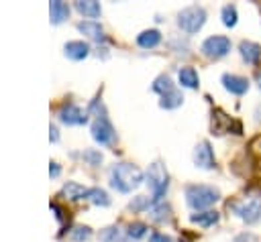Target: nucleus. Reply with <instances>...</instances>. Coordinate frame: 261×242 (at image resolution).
I'll return each instance as SVG.
<instances>
[{
	"label": "nucleus",
	"mask_w": 261,
	"mask_h": 242,
	"mask_svg": "<svg viewBox=\"0 0 261 242\" xmlns=\"http://www.w3.org/2000/svg\"><path fill=\"white\" fill-rule=\"evenodd\" d=\"M59 120L63 122V124H67V126H77V124H84L86 120H88V114L82 110V108H77L73 102H65L61 108H59Z\"/></svg>",
	"instance_id": "1a4fd4ad"
},
{
	"label": "nucleus",
	"mask_w": 261,
	"mask_h": 242,
	"mask_svg": "<svg viewBox=\"0 0 261 242\" xmlns=\"http://www.w3.org/2000/svg\"><path fill=\"white\" fill-rule=\"evenodd\" d=\"M147 185H149V189H151V193H153V195H151L153 205H155V203H161V197L165 195L167 185H169V175H167L163 163L155 161V163L149 165V169H147Z\"/></svg>",
	"instance_id": "7ed1b4c3"
},
{
	"label": "nucleus",
	"mask_w": 261,
	"mask_h": 242,
	"mask_svg": "<svg viewBox=\"0 0 261 242\" xmlns=\"http://www.w3.org/2000/svg\"><path fill=\"white\" fill-rule=\"evenodd\" d=\"M239 53H241L243 61L249 65H259V61H261V45H257L253 41H241Z\"/></svg>",
	"instance_id": "9b49d317"
},
{
	"label": "nucleus",
	"mask_w": 261,
	"mask_h": 242,
	"mask_svg": "<svg viewBox=\"0 0 261 242\" xmlns=\"http://www.w3.org/2000/svg\"><path fill=\"white\" fill-rule=\"evenodd\" d=\"M147 226L143 224V222H133V224H128L126 226V238H143L145 234H147Z\"/></svg>",
	"instance_id": "393cba45"
},
{
	"label": "nucleus",
	"mask_w": 261,
	"mask_h": 242,
	"mask_svg": "<svg viewBox=\"0 0 261 242\" xmlns=\"http://www.w3.org/2000/svg\"><path fill=\"white\" fill-rule=\"evenodd\" d=\"M220 199V191L212 185H188L186 187V201L192 209L204 211Z\"/></svg>",
	"instance_id": "f03ea898"
},
{
	"label": "nucleus",
	"mask_w": 261,
	"mask_h": 242,
	"mask_svg": "<svg viewBox=\"0 0 261 242\" xmlns=\"http://www.w3.org/2000/svg\"><path fill=\"white\" fill-rule=\"evenodd\" d=\"M88 187L75 183V181H67L63 187H61V195H65L69 201H80V199H88Z\"/></svg>",
	"instance_id": "ddd939ff"
},
{
	"label": "nucleus",
	"mask_w": 261,
	"mask_h": 242,
	"mask_svg": "<svg viewBox=\"0 0 261 242\" xmlns=\"http://www.w3.org/2000/svg\"><path fill=\"white\" fill-rule=\"evenodd\" d=\"M75 10H77L82 16H86L88 20H94V18L100 16V12H102L100 2H96V0H77V2H75Z\"/></svg>",
	"instance_id": "2eb2a0df"
},
{
	"label": "nucleus",
	"mask_w": 261,
	"mask_h": 242,
	"mask_svg": "<svg viewBox=\"0 0 261 242\" xmlns=\"http://www.w3.org/2000/svg\"><path fill=\"white\" fill-rule=\"evenodd\" d=\"M49 16H51L53 24H59L69 16V6L61 0H51L49 2Z\"/></svg>",
	"instance_id": "f3484780"
},
{
	"label": "nucleus",
	"mask_w": 261,
	"mask_h": 242,
	"mask_svg": "<svg viewBox=\"0 0 261 242\" xmlns=\"http://www.w3.org/2000/svg\"><path fill=\"white\" fill-rule=\"evenodd\" d=\"M222 85L232 96H243L249 89V79L243 77V75H237V73H224L222 75Z\"/></svg>",
	"instance_id": "9d476101"
},
{
	"label": "nucleus",
	"mask_w": 261,
	"mask_h": 242,
	"mask_svg": "<svg viewBox=\"0 0 261 242\" xmlns=\"http://www.w3.org/2000/svg\"><path fill=\"white\" fill-rule=\"evenodd\" d=\"M177 79H179L181 87H188V89H196L198 83H200L198 71H196L194 67H190V65H186V67H181V69L177 71Z\"/></svg>",
	"instance_id": "dca6fc26"
},
{
	"label": "nucleus",
	"mask_w": 261,
	"mask_h": 242,
	"mask_svg": "<svg viewBox=\"0 0 261 242\" xmlns=\"http://www.w3.org/2000/svg\"><path fill=\"white\" fill-rule=\"evenodd\" d=\"M190 220H192L194 224L202 226V228H210V226L218 224L220 214H218L216 209H204V211H196V214H192Z\"/></svg>",
	"instance_id": "4468645a"
},
{
	"label": "nucleus",
	"mask_w": 261,
	"mask_h": 242,
	"mask_svg": "<svg viewBox=\"0 0 261 242\" xmlns=\"http://www.w3.org/2000/svg\"><path fill=\"white\" fill-rule=\"evenodd\" d=\"M149 242H171V238L165 236V234H161V232H153L149 236Z\"/></svg>",
	"instance_id": "c85d7f7f"
},
{
	"label": "nucleus",
	"mask_w": 261,
	"mask_h": 242,
	"mask_svg": "<svg viewBox=\"0 0 261 242\" xmlns=\"http://www.w3.org/2000/svg\"><path fill=\"white\" fill-rule=\"evenodd\" d=\"M149 218L153 220V222H157V224H163V222H169L171 220V207L167 205V203H155V205H151V209H149Z\"/></svg>",
	"instance_id": "aec40b11"
},
{
	"label": "nucleus",
	"mask_w": 261,
	"mask_h": 242,
	"mask_svg": "<svg viewBox=\"0 0 261 242\" xmlns=\"http://www.w3.org/2000/svg\"><path fill=\"white\" fill-rule=\"evenodd\" d=\"M63 53H65V57H69L73 61H82L84 57H88L90 45L86 41H67L63 45Z\"/></svg>",
	"instance_id": "f8f14e48"
},
{
	"label": "nucleus",
	"mask_w": 261,
	"mask_h": 242,
	"mask_svg": "<svg viewBox=\"0 0 261 242\" xmlns=\"http://www.w3.org/2000/svg\"><path fill=\"white\" fill-rule=\"evenodd\" d=\"M149 205H153V201H151L149 197H145V195H139V197H135V201L128 203V207H130L133 211H141V209H145V207H149Z\"/></svg>",
	"instance_id": "cd10ccee"
},
{
	"label": "nucleus",
	"mask_w": 261,
	"mask_h": 242,
	"mask_svg": "<svg viewBox=\"0 0 261 242\" xmlns=\"http://www.w3.org/2000/svg\"><path fill=\"white\" fill-rule=\"evenodd\" d=\"M194 165L198 169H206V171H210V169L216 167L214 150H212V146H210L208 140H202V142L196 144V148H194Z\"/></svg>",
	"instance_id": "6e6552de"
},
{
	"label": "nucleus",
	"mask_w": 261,
	"mask_h": 242,
	"mask_svg": "<svg viewBox=\"0 0 261 242\" xmlns=\"http://www.w3.org/2000/svg\"><path fill=\"white\" fill-rule=\"evenodd\" d=\"M161 43V33L157 28H147L141 35H137V45L143 49H153Z\"/></svg>",
	"instance_id": "6ab92c4d"
},
{
	"label": "nucleus",
	"mask_w": 261,
	"mask_h": 242,
	"mask_svg": "<svg viewBox=\"0 0 261 242\" xmlns=\"http://www.w3.org/2000/svg\"><path fill=\"white\" fill-rule=\"evenodd\" d=\"M88 199H90L94 205H102V207L110 205V197H108V193H106L102 187H92V189L88 191Z\"/></svg>",
	"instance_id": "5701e85b"
},
{
	"label": "nucleus",
	"mask_w": 261,
	"mask_h": 242,
	"mask_svg": "<svg viewBox=\"0 0 261 242\" xmlns=\"http://www.w3.org/2000/svg\"><path fill=\"white\" fill-rule=\"evenodd\" d=\"M59 173H61L59 165H57V163H51V165H49V175H51V177H59Z\"/></svg>",
	"instance_id": "7c9ffc66"
},
{
	"label": "nucleus",
	"mask_w": 261,
	"mask_h": 242,
	"mask_svg": "<svg viewBox=\"0 0 261 242\" xmlns=\"http://www.w3.org/2000/svg\"><path fill=\"white\" fill-rule=\"evenodd\" d=\"M232 211L247 224H255L261 218V197H245L237 203H232Z\"/></svg>",
	"instance_id": "0eeeda50"
},
{
	"label": "nucleus",
	"mask_w": 261,
	"mask_h": 242,
	"mask_svg": "<svg viewBox=\"0 0 261 242\" xmlns=\"http://www.w3.org/2000/svg\"><path fill=\"white\" fill-rule=\"evenodd\" d=\"M92 138H94L96 142L104 144V146H108V144H112V142L116 140L114 126L110 124L106 112L96 114V118H94V122H92Z\"/></svg>",
	"instance_id": "423d86ee"
},
{
	"label": "nucleus",
	"mask_w": 261,
	"mask_h": 242,
	"mask_svg": "<svg viewBox=\"0 0 261 242\" xmlns=\"http://www.w3.org/2000/svg\"><path fill=\"white\" fill-rule=\"evenodd\" d=\"M206 22V10L204 6H198V4H192V6H186L179 14H177V24L184 33L188 35H194L198 33Z\"/></svg>",
	"instance_id": "20e7f679"
},
{
	"label": "nucleus",
	"mask_w": 261,
	"mask_h": 242,
	"mask_svg": "<svg viewBox=\"0 0 261 242\" xmlns=\"http://www.w3.org/2000/svg\"><path fill=\"white\" fill-rule=\"evenodd\" d=\"M90 236H92V230L88 226H77L71 232V240H75V242H86Z\"/></svg>",
	"instance_id": "a878e982"
},
{
	"label": "nucleus",
	"mask_w": 261,
	"mask_h": 242,
	"mask_svg": "<svg viewBox=\"0 0 261 242\" xmlns=\"http://www.w3.org/2000/svg\"><path fill=\"white\" fill-rule=\"evenodd\" d=\"M116 242H133V240H130V238H124V236H120Z\"/></svg>",
	"instance_id": "2f4dec72"
},
{
	"label": "nucleus",
	"mask_w": 261,
	"mask_h": 242,
	"mask_svg": "<svg viewBox=\"0 0 261 242\" xmlns=\"http://www.w3.org/2000/svg\"><path fill=\"white\" fill-rule=\"evenodd\" d=\"M181 102H184V96H181V92L175 87V89H171L169 94L161 96V100H159V106H161V108H165V110H173V108L181 106Z\"/></svg>",
	"instance_id": "412c9836"
},
{
	"label": "nucleus",
	"mask_w": 261,
	"mask_h": 242,
	"mask_svg": "<svg viewBox=\"0 0 261 242\" xmlns=\"http://www.w3.org/2000/svg\"><path fill=\"white\" fill-rule=\"evenodd\" d=\"M77 28H80V33H84L90 39H96V41L104 39V28L98 20H82V22H77Z\"/></svg>",
	"instance_id": "a211bd4d"
},
{
	"label": "nucleus",
	"mask_w": 261,
	"mask_h": 242,
	"mask_svg": "<svg viewBox=\"0 0 261 242\" xmlns=\"http://www.w3.org/2000/svg\"><path fill=\"white\" fill-rule=\"evenodd\" d=\"M220 16H222V24H224V26H228V28H232V26L237 24V20H239L237 6H234V4H226V6H222Z\"/></svg>",
	"instance_id": "b1692460"
},
{
	"label": "nucleus",
	"mask_w": 261,
	"mask_h": 242,
	"mask_svg": "<svg viewBox=\"0 0 261 242\" xmlns=\"http://www.w3.org/2000/svg\"><path fill=\"white\" fill-rule=\"evenodd\" d=\"M49 140H51V142H57V140H59V132H57V128H55L53 124L49 126Z\"/></svg>",
	"instance_id": "c756f323"
},
{
	"label": "nucleus",
	"mask_w": 261,
	"mask_h": 242,
	"mask_svg": "<svg viewBox=\"0 0 261 242\" xmlns=\"http://www.w3.org/2000/svg\"><path fill=\"white\" fill-rule=\"evenodd\" d=\"M153 92H157L159 96H165V94H169L171 89H175V85H173V81H171V77L169 75H159L155 81H153Z\"/></svg>",
	"instance_id": "4be33fe9"
},
{
	"label": "nucleus",
	"mask_w": 261,
	"mask_h": 242,
	"mask_svg": "<svg viewBox=\"0 0 261 242\" xmlns=\"http://www.w3.org/2000/svg\"><path fill=\"white\" fill-rule=\"evenodd\" d=\"M230 47L232 45H230V39L228 37H224V35H212V37L204 39L200 51L208 59H222L224 55L230 53Z\"/></svg>",
	"instance_id": "39448f33"
},
{
	"label": "nucleus",
	"mask_w": 261,
	"mask_h": 242,
	"mask_svg": "<svg viewBox=\"0 0 261 242\" xmlns=\"http://www.w3.org/2000/svg\"><path fill=\"white\" fill-rule=\"evenodd\" d=\"M257 85H259V89H261V71H259V75H257Z\"/></svg>",
	"instance_id": "473e14b6"
},
{
	"label": "nucleus",
	"mask_w": 261,
	"mask_h": 242,
	"mask_svg": "<svg viewBox=\"0 0 261 242\" xmlns=\"http://www.w3.org/2000/svg\"><path fill=\"white\" fill-rule=\"evenodd\" d=\"M143 183V173L133 163H116L110 169V185L120 193H130Z\"/></svg>",
	"instance_id": "f257e3e1"
},
{
	"label": "nucleus",
	"mask_w": 261,
	"mask_h": 242,
	"mask_svg": "<svg viewBox=\"0 0 261 242\" xmlns=\"http://www.w3.org/2000/svg\"><path fill=\"white\" fill-rule=\"evenodd\" d=\"M92 167H98L100 163H102V155H100V150H96V148H88V150H84V155H82Z\"/></svg>",
	"instance_id": "bb28decb"
}]
</instances>
